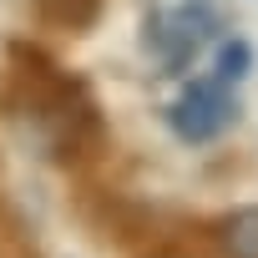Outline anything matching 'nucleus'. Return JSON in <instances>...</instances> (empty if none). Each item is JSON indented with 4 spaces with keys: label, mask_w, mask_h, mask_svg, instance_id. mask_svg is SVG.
Returning <instances> with one entry per match:
<instances>
[{
    "label": "nucleus",
    "mask_w": 258,
    "mask_h": 258,
    "mask_svg": "<svg viewBox=\"0 0 258 258\" xmlns=\"http://www.w3.org/2000/svg\"><path fill=\"white\" fill-rule=\"evenodd\" d=\"M162 116H167V126H172L177 142L203 147V142L223 137L228 126L243 121V101H238V91H233L228 81H218V76H192V81H182V91L167 101Z\"/></svg>",
    "instance_id": "nucleus-3"
},
{
    "label": "nucleus",
    "mask_w": 258,
    "mask_h": 258,
    "mask_svg": "<svg viewBox=\"0 0 258 258\" xmlns=\"http://www.w3.org/2000/svg\"><path fill=\"white\" fill-rule=\"evenodd\" d=\"M223 31L228 26H223L218 6L187 0V6H177V11H147V21H142V51L157 56V66H162L157 76H182L198 61V51L208 41H218Z\"/></svg>",
    "instance_id": "nucleus-2"
},
{
    "label": "nucleus",
    "mask_w": 258,
    "mask_h": 258,
    "mask_svg": "<svg viewBox=\"0 0 258 258\" xmlns=\"http://www.w3.org/2000/svg\"><path fill=\"white\" fill-rule=\"evenodd\" d=\"M152 258H187V253H152Z\"/></svg>",
    "instance_id": "nucleus-8"
},
{
    "label": "nucleus",
    "mask_w": 258,
    "mask_h": 258,
    "mask_svg": "<svg viewBox=\"0 0 258 258\" xmlns=\"http://www.w3.org/2000/svg\"><path fill=\"white\" fill-rule=\"evenodd\" d=\"M0 116L51 167L76 172L106 152V116H101L91 86L81 76H71L61 61H51L41 46L11 41L6 76H0Z\"/></svg>",
    "instance_id": "nucleus-1"
},
{
    "label": "nucleus",
    "mask_w": 258,
    "mask_h": 258,
    "mask_svg": "<svg viewBox=\"0 0 258 258\" xmlns=\"http://www.w3.org/2000/svg\"><path fill=\"white\" fill-rule=\"evenodd\" d=\"M31 6L46 26H61V31H76V36L91 31L96 16H101V0H31Z\"/></svg>",
    "instance_id": "nucleus-5"
},
{
    "label": "nucleus",
    "mask_w": 258,
    "mask_h": 258,
    "mask_svg": "<svg viewBox=\"0 0 258 258\" xmlns=\"http://www.w3.org/2000/svg\"><path fill=\"white\" fill-rule=\"evenodd\" d=\"M213 76L228 81V86L248 81V76H253V41H243V36H223V41H218V56H213Z\"/></svg>",
    "instance_id": "nucleus-6"
},
{
    "label": "nucleus",
    "mask_w": 258,
    "mask_h": 258,
    "mask_svg": "<svg viewBox=\"0 0 258 258\" xmlns=\"http://www.w3.org/2000/svg\"><path fill=\"white\" fill-rule=\"evenodd\" d=\"M0 258H41L36 253V238L26 228V218L0 198Z\"/></svg>",
    "instance_id": "nucleus-7"
},
{
    "label": "nucleus",
    "mask_w": 258,
    "mask_h": 258,
    "mask_svg": "<svg viewBox=\"0 0 258 258\" xmlns=\"http://www.w3.org/2000/svg\"><path fill=\"white\" fill-rule=\"evenodd\" d=\"M218 243L228 258H258V203L218 218Z\"/></svg>",
    "instance_id": "nucleus-4"
}]
</instances>
